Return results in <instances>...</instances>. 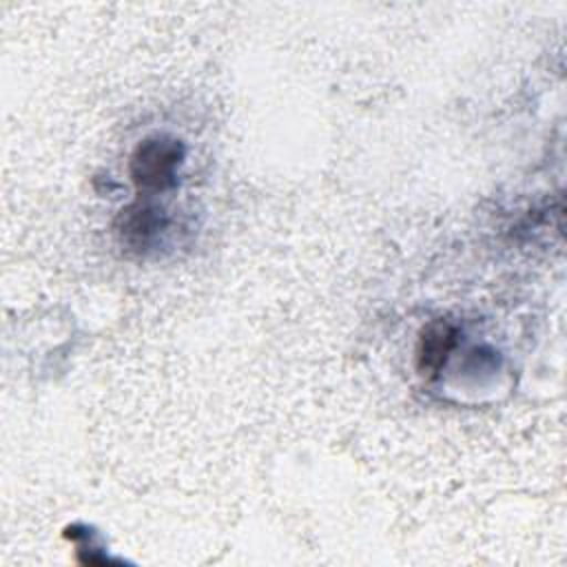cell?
Instances as JSON below:
<instances>
[{"label":"cell","instance_id":"obj_1","mask_svg":"<svg viewBox=\"0 0 567 567\" xmlns=\"http://www.w3.org/2000/svg\"><path fill=\"white\" fill-rule=\"evenodd\" d=\"M184 148L177 140L153 135L142 140L131 155V179L142 190H164L175 184Z\"/></svg>","mask_w":567,"mask_h":567},{"label":"cell","instance_id":"obj_3","mask_svg":"<svg viewBox=\"0 0 567 567\" xmlns=\"http://www.w3.org/2000/svg\"><path fill=\"white\" fill-rule=\"evenodd\" d=\"M115 228L122 244H126L133 250H142L153 241V237L162 228V219L153 206L133 204L120 213Z\"/></svg>","mask_w":567,"mask_h":567},{"label":"cell","instance_id":"obj_2","mask_svg":"<svg viewBox=\"0 0 567 567\" xmlns=\"http://www.w3.org/2000/svg\"><path fill=\"white\" fill-rule=\"evenodd\" d=\"M458 339V330L456 326H452L445 319H434L430 321L421 334H419V343H416V368L423 377L432 379L441 372L443 363L447 361L450 352L454 350Z\"/></svg>","mask_w":567,"mask_h":567}]
</instances>
